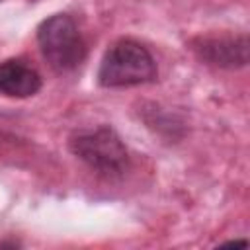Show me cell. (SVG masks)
Here are the masks:
<instances>
[{
    "mask_svg": "<svg viewBox=\"0 0 250 250\" xmlns=\"http://www.w3.org/2000/svg\"><path fill=\"white\" fill-rule=\"evenodd\" d=\"M158 76L156 61L150 51L135 39L115 41L104 55L98 68L102 88H131L154 82Z\"/></svg>",
    "mask_w": 250,
    "mask_h": 250,
    "instance_id": "cell-1",
    "label": "cell"
},
{
    "mask_svg": "<svg viewBox=\"0 0 250 250\" xmlns=\"http://www.w3.org/2000/svg\"><path fill=\"white\" fill-rule=\"evenodd\" d=\"M68 148L92 172L104 178H121L131 166L125 143L109 125H98L74 133L68 141Z\"/></svg>",
    "mask_w": 250,
    "mask_h": 250,
    "instance_id": "cell-2",
    "label": "cell"
},
{
    "mask_svg": "<svg viewBox=\"0 0 250 250\" xmlns=\"http://www.w3.org/2000/svg\"><path fill=\"white\" fill-rule=\"evenodd\" d=\"M37 45L43 59L55 72H72L76 70L86 55V41L68 14H53L37 25Z\"/></svg>",
    "mask_w": 250,
    "mask_h": 250,
    "instance_id": "cell-3",
    "label": "cell"
},
{
    "mask_svg": "<svg viewBox=\"0 0 250 250\" xmlns=\"http://www.w3.org/2000/svg\"><path fill=\"white\" fill-rule=\"evenodd\" d=\"M248 35H219V37H197L191 41L193 55L215 68L234 70L248 64Z\"/></svg>",
    "mask_w": 250,
    "mask_h": 250,
    "instance_id": "cell-4",
    "label": "cell"
},
{
    "mask_svg": "<svg viewBox=\"0 0 250 250\" xmlns=\"http://www.w3.org/2000/svg\"><path fill=\"white\" fill-rule=\"evenodd\" d=\"M41 76L20 59L0 62V94L8 98H29L41 90Z\"/></svg>",
    "mask_w": 250,
    "mask_h": 250,
    "instance_id": "cell-5",
    "label": "cell"
}]
</instances>
